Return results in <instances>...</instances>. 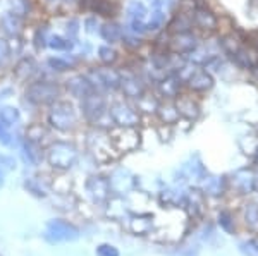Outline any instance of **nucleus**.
Segmentation results:
<instances>
[{"instance_id": "obj_14", "label": "nucleus", "mask_w": 258, "mask_h": 256, "mask_svg": "<svg viewBox=\"0 0 258 256\" xmlns=\"http://www.w3.org/2000/svg\"><path fill=\"white\" fill-rule=\"evenodd\" d=\"M188 86L193 92H207L214 86V77L210 76L207 71H195L189 76L188 79Z\"/></svg>"}, {"instance_id": "obj_17", "label": "nucleus", "mask_w": 258, "mask_h": 256, "mask_svg": "<svg viewBox=\"0 0 258 256\" xmlns=\"http://www.w3.org/2000/svg\"><path fill=\"white\" fill-rule=\"evenodd\" d=\"M35 72H36V64H35V60H33L31 57H30V59H28V57H26V59H23L14 69L16 77L21 79V81H26L28 77H31Z\"/></svg>"}, {"instance_id": "obj_30", "label": "nucleus", "mask_w": 258, "mask_h": 256, "mask_svg": "<svg viewBox=\"0 0 258 256\" xmlns=\"http://www.w3.org/2000/svg\"><path fill=\"white\" fill-rule=\"evenodd\" d=\"M33 41H35V47L36 50H43V48L48 47V30L47 28H38L35 33V38H33Z\"/></svg>"}, {"instance_id": "obj_11", "label": "nucleus", "mask_w": 258, "mask_h": 256, "mask_svg": "<svg viewBox=\"0 0 258 256\" xmlns=\"http://www.w3.org/2000/svg\"><path fill=\"white\" fill-rule=\"evenodd\" d=\"M170 48L176 53H191L198 48L197 38L189 33H177L176 36L170 41Z\"/></svg>"}, {"instance_id": "obj_41", "label": "nucleus", "mask_w": 258, "mask_h": 256, "mask_svg": "<svg viewBox=\"0 0 258 256\" xmlns=\"http://www.w3.org/2000/svg\"><path fill=\"white\" fill-rule=\"evenodd\" d=\"M48 2H52V0H48Z\"/></svg>"}, {"instance_id": "obj_19", "label": "nucleus", "mask_w": 258, "mask_h": 256, "mask_svg": "<svg viewBox=\"0 0 258 256\" xmlns=\"http://www.w3.org/2000/svg\"><path fill=\"white\" fill-rule=\"evenodd\" d=\"M100 35L109 43H115V41L122 38V28L117 23H105L102 26V30H100Z\"/></svg>"}, {"instance_id": "obj_21", "label": "nucleus", "mask_w": 258, "mask_h": 256, "mask_svg": "<svg viewBox=\"0 0 258 256\" xmlns=\"http://www.w3.org/2000/svg\"><path fill=\"white\" fill-rule=\"evenodd\" d=\"M23 155H24V160H26L30 165H38L41 160L40 144L28 141L26 139V143H24V146H23Z\"/></svg>"}, {"instance_id": "obj_2", "label": "nucleus", "mask_w": 258, "mask_h": 256, "mask_svg": "<svg viewBox=\"0 0 258 256\" xmlns=\"http://www.w3.org/2000/svg\"><path fill=\"white\" fill-rule=\"evenodd\" d=\"M48 124L57 131L68 133L73 131L78 124V114L69 102H55L52 103L48 112Z\"/></svg>"}, {"instance_id": "obj_23", "label": "nucleus", "mask_w": 258, "mask_h": 256, "mask_svg": "<svg viewBox=\"0 0 258 256\" xmlns=\"http://www.w3.org/2000/svg\"><path fill=\"white\" fill-rule=\"evenodd\" d=\"M48 47L52 50H57V52H64V50H71L74 47V41L69 40V38H64L60 35H52L48 36Z\"/></svg>"}, {"instance_id": "obj_34", "label": "nucleus", "mask_w": 258, "mask_h": 256, "mask_svg": "<svg viewBox=\"0 0 258 256\" xmlns=\"http://www.w3.org/2000/svg\"><path fill=\"white\" fill-rule=\"evenodd\" d=\"M97 256H120L119 249L112 244H100L97 247Z\"/></svg>"}, {"instance_id": "obj_26", "label": "nucleus", "mask_w": 258, "mask_h": 256, "mask_svg": "<svg viewBox=\"0 0 258 256\" xmlns=\"http://www.w3.org/2000/svg\"><path fill=\"white\" fill-rule=\"evenodd\" d=\"M9 12L24 18L30 12V2L28 0H9Z\"/></svg>"}, {"instance_id": "obj_15", "label": "nucleus", "mask_w": 258, "mask_h": 256, "mask_svg": "<svg viewBox=\"0 0 258 256\" xmlns=\"http://www.w3.org/2000/svg\"><path fill=\"white\" fill-rule=\"evenodd\" d=\"M21 19L23 18L12 14V12H7V14H4L0 18V28H2V31L7 36H18L21 33V26H23V21Z\"/></svg>"}, {"instance_id": "obj_1", "label": "nucleus", "mask_w": 258, "mask_h": 256, "mask_svg": "<svg viewBox=\"0 0 258 256\" xmlns=\"http://www.w3.org/2000/svg\"><path fill=\"white\" fill-rule=\"evenodd\" d=\"M80 151L71 141H53L47 148V162L55 170H69L78 162Z\"/></svg>"}, {"instance_id": "obj_9", "label": "nucleus", "mask_w": 258, "mask_h": 256, "mask_svg": "<svg viewBox=\"0 0 258 256\" xmlns=\"http://www.w3.org/2000/svg\"><path fill=\"white\" fill-rule=\"evenodd\" d=\"M86 191H88L90 198L93 200V203H103L109 198L110 193V183L103 177H90L86 181Z\"/></svg>"}, {"instance_id": "obj_22", "label": "nucleus", "mask_w": 258, "mask_h": 256, "mask_svg": "<svg viewBox=\"0 0 258 256\" xmlns=\"http://www.w3.org/2000/svg\"><path fill=\"white\" fill-rule=\"evenodd\" d=\"M47 65L52 71H57V72H66V71H71L74 67V60L68 59V57H60V55H55V57H50L47 60Z\"/></svg>"}, {"instance_id": "obj_27", "label": "nucleus", "mask_w": 258, "mask_h": 256, "mask_svg": "<svg viewBox=\"0 0 258 256\" xmlns=\"http://www.w3.org/2000/svg\"><path fill=\"white\" fill-rule=\"evenodd\" d=\"M98 59L105 65H110L117 60V52H115L110 45H103V47L98 48Z\"/></svg>"}, {"instance_id": "obj_18", "label": "nucleus", "mask_w": 258, "mask_h": 256, "mask_svg": "<svg viewBox=\"0 0 258 256\" xmlns=\"http://www.w3.org/2000/svg\"><path fill=\"white\" fill-rule=\"evenodd\" d=\"M176 109H177L179 115H182V117H186V119H197L200 114L198 105L191 100V98H181V100L177 102Z\"/></svg>"}, {"instance_id": "obj_33", "label": "nucleus", "mask_w": 258, "mask_h": 256, "mask_svg": "<svg viewBox=\"0 0 258 256\" xmlns=\"http://www.w3.org/2000/svg\"><path fill=\"white\" fill-rule=\"evenodd\" d=\"M9 57H11V45H9V41L0 38V67H4V65H6V62H7Z\"/></svg>"}, {"instance_id": "obj_40", "label": "nucleus", "mask_w": 258, "mask_h": 256, "mask_svg": "<svg viewBox=\"0 0 258 256\" xmlns=\"http://www.w3.org/2000/svg\"><path fill=\"white\" fill-rule=\"evenodd\" d=\"M4 177H6V170H4V167L0 165V186H4Z\"/></svg>"}, {"instance_id": "obj_20", "label": "nucleus", "mask_w": 258, "mask_h": 256, "mask_svg": "<svg viewBox=\"0 0 258 256\" xmlns=\"http://www.w3.org/2000/svg\"><path fill=\"white\" fill-rule=\"evenodd\" d=\"M21 121V114L16 107H0V124H4L6 127L16 126Z\"/></svg>"}, {"instance_id": "obj_7", "label": "nucleus", "mask_w": 258, "mask_h": 256, "mask_svg": "<svg viewBox=\"0 0 258 256\" xmlns=\"http://www.w3.org/2000/svg\"><path fill=\"white\" fill-rule=\"evenodd\" d=\"M110 119L114 121V124H117L120 127H135L140 122V115L135 109H131L126 103H114L109 110Z\"/></svg>"}, {"instance_id": "obj_38", "label": "nucleus", "mask_w": 258, "mask_h": 256, "mask_svg": "<svg viewBox=\"0 0 258 256\" xmlns=\"http://www.w3.org/2000/svg\"><path fill=\"white\" fill-rule=\"evenodd\" d=\"M11 143H12L11 133L7 131V127L4 126V124H0V144H6V146H9Z\"/></svg>"}, {"instance_id": "obj_5", "label": "nucleus", "mask_w": 258, "mask_h": 256, "mask_svg": "<svg viewBox=\"0 0 258 256\" xmlns=\"http://www.w3.org/2000/svg\"><path fill=\"white\" fill-rule=\"evenodd\" d=\"M81 112L90 122H98L107 112V102L100 93L93 90L81 98Z\"/></svg>"}, {"instance_id": "obj_35", "label": "nucleus", "mask_w": 258, "mask_h": 256, "mask_svg": "<svg viewBox=\"0 0 258 256\" xmlns=\"http://www.w3.org/2000/svg\"><path fill=\"white\" fill-rule=\"evenodd\" d=\"M122 40H124V43H126L127 47H131V48H136V47H140V45H141V40L138 38V35H136V33H133V31H129V33L122 31Z\"/></svg>"}, {"instance_id": "obj_29", "label": "nucleus", "mask_w": 258, "mask_h": 256, "mask_svg": "<svg viewBox=\"0 0 258 256\" xmlns=\"http://www.w3.org/2000/svg\"><path fill=\"white\" fill-rule=\"evenodd\" d=\"M159 114L162 117V121H164L165 124H174L179 119V112L177 109H174V107H159Z\"/></svg>"}, {"instance_id": "obj_13", "label": "nucleus", "mask_w": 258, "mask_h": 256, "mask_svg": "<svg viewBox=\"0 0 258 256\" xmlns=\"http://www.w3.org/2000/svg\"><path fill=\"white\" fill-rule=\"evenodd\" d=\"M179 88H181V77L176 76V74H169V76L162 77L159 81V93L164 98L177 97Z\"/></svg>"}, {"instance_id": "obj_24", "label": "nucleus", "mask_w": 258, "mask_h": 256, "mask_svg": "<svg viewBox=\"0 0 258 256\" xmlns=\"http://www.w3.org/2000/svg\"><path fill=\"white\" fill-rule=\"evenodd\" d=\"M191 23H193V18H188L186 14H179L174 18V21L170 23V30L174 33H189L191 31Z\"/></svg>"}, {"instance_id": "obj_16", "label": "nucleus", "mask_w": 258, "mask_h": 256, "mask_svg": "<svg viewBox=\"0 0 258 256\" xmlns=\"http://www.w3.org/2000/svg\"><path fill=\"white\" fill-rule=\"evenodd\" d=\"M193 21L203 30H215L217 28V18L209 9H205V7H197L195 9Z\"/></svg>"}, {"instance_id": "obj_6", "label": "nucleus", "mask_w": 258, "mask_h": 256, "mask_svg": "<svg viewBox=\"0 0 258 256\" xmlns=\"http://www.w3.org/2000/svg\"><path fill=\"white\" fill-rule=\"evenodd\" d=\"M86 77L93 84V88L115 90L120 86V74L114 69H91Z\"/></svg>"}, {"instance_id": "obj_32", "label": "nucleus", "mask_w": 258, "mask_h": 256, "mask_svg": "<svg viewBox=\"0 0 258 256\" xmlns=\"http://www.w3.org/2000/svg\"><path fill=\"white\" fill-rule=\"evenodd\" d=\"M138 109L143 110V112H155V110H159V105L150 97H141L138 98Z\"/></svg>"}, {"instance_id": "obj_10", "label": "nucleus", "mask_w": 258, "mask_h": 256, "mask_svg": "<svg viewBox=\"0 0 258 256\" xmlns=\"http://www.w3.org/2000/svg\"><path fill=\"white\" fill-rule=\"evenodd\" d=\"M66 88H68V93L71 95V97H74V98H83V97H86V95L91 93L95 90L88 77L81 76V74L69 77V79L66 81Z\"/></svg>"}, {"instance_id": "obj_36", "label": "nucleus", "mask_w": 258, "mask_h": 256, "mask_svg": "<svg viewBox=\"0 0 258 256\" xmlns=\"http://www.w3.org/2000/svg\"><path fill=\"white\" fill-rule=\"evenodd\" d=\"M246 220L251 224L253 227L258 225V208L255 205H249L248 210H246Z\"/></svg>"}, {"instance_id": "obj_31", "label": "nucleus", "mask_w": 258, "mask_h": 256, "mask_svg": "<svg viewBox=\"0 0 258 256\" xmlns=\"http://www.w3.org/2000/svg\"><path fill=\"white\" fill-rule=\"evenodd\" d=\"M91 9L102 16H110L112 14V6L109 4V0H93L91 4Z\"/></svg>"}, {"instance_id": "obj_25", "label": "nucleus", "mask_w": 258, "mask_h": 256, "mask_svg": "<svg viewBox=\"0 0 258 256\" xmlns=\"http://www.w3.org/2000/svg\"><path fill=\"white\" fill-rule=\"evenodd\" d=\"M45 136H47V131H45V127L41 126V124H33V126L28 127V131H26V139L28 141L36 143V144H40L43 141Z\"/></svg>"}, {"instance_id": "obj_3", "label": "nucleus", "mask_w": 258, "mask_h": 256, "mask_svg": "<svg viewBox=\"0 0 258 256\" xmlns=\"http://www.w3.org/2000/svg\"><path fill=\"white\" fill-rule=\"evenodd\" d=\"M60 88L52 81H36L26 88V100L33 105H52L59 100Z\"/></svg>"}, {"instance_id": "obj_8", "label": "nucleus", "mask_w": 258, "mask_h": 256, "mask_svg": "<svg viewBox=\"0 0 258 256\" xmlns=\"http://www.w3.org/2000/svg\"><path fill=\"white\" fill-rule=\"evenodd\" d=\"M127 19H129V31L136 33V35L147 31L148 11H147V7H145V4L138 2V0L129 4Z\"/></svg>"}, {"instance_id": "obj_37", "label": "nucleus", "mask_w": 258, "mask_h": 256, "mask_svg": "<svg viewBox=\"0 0 258 256\" xmlns=\"http://www.w3.org/2000/svg\"><path fill=\"white\" fill-rule=\"evenodd\" d=\"M78 31H80V23L76 19H71L68 23V38L74 41V38L78 36Z\"/></svg>"}, {"instance_id": "obj_12", "label": "nucleus", "mask_w": 258, "mask_h": 256, "mask_svg": "<svg viewBox=\"0 0 258 256\" xmlns=\"http://www.w3.org/2000/svg\"><path fill=\"white\" fill-rule=\"evenodd\" d=\"M120 90H122V93L126 95L129 98H141L145 93V86L143 82H141L136 76H122L120 74Z\"/></svg>"}, {"instance_id": "obj_4", "label": "nucleus", "mask_w": 258, "mask_h": 256, "mask_svg": "<svg viewBox=\"0 0 258 256\" xmlns=\"http://www.w3.org/2000/svg\"><path fill=\"white\" fill-rule=\"evenodd\" d=\"M78 237H80L78 227L68 220H62V218L48 220L47 227H45V239L48 242H71L76 241Z\"/></svg>"}, {"instance_id": "obj_39", "label": "nucleus", "mask_w": 258, "mask_h": 256, "mask_svg": "<svg viewBox=\"0 0 258 256\" xmlns=\"http://www.w3.org/2000/svg\"><path fill=\"white\" fill-rule=\"evenodd\" d=\"M229 220H231V217H229V213H220V217H219V222H220V225L224 227L226 230H231V225H229Z\"/></svg>"}, {"instance_id": "obj_28", "label": "nucleus", "mask_w": 258, "mask_h": 256, "mask_svg": "<svg viewBox=\"0 0 258 256\" xmlns=\"http://www.w3.org/2000/svg\"><path fill=\"white\" fill-rule=\"evenodd\" d=\"M26 188L30 189V191L33 193L35 196H47V186H45L43 183L40 181V177H31V179L26 181Z\"/></svg>"}]
</instances>
